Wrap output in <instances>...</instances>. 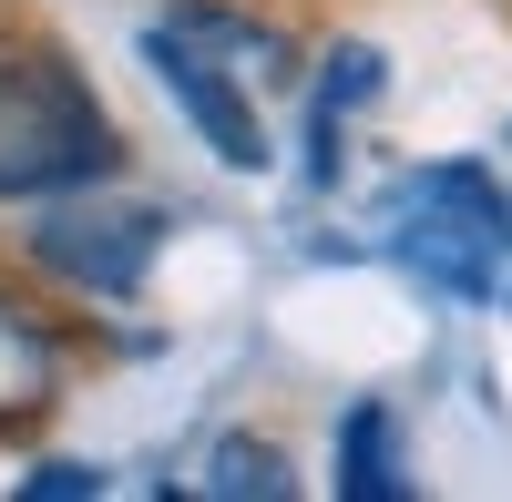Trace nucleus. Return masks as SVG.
<instances>
[{"instance_id": "obj_1", "label": "nucleus", "mask_w": 512, "mask_h": 502, "mask_svg": "<svg viewBox=\"0 0 512 502\" xmlns=\"http://www.w3.org/2000/svg\"><path fill=\"white\" fill-rule=\"evenodd\" d=\"M123 164V134L103 123L93 82L52 52H11L0 62V205H41L72 185H103Z\"/></svg>"}, {"instance_id": "obj_2", "label": "nucleus", "mask_w": 512, "mask_h": 502, "mask_svg": "<svg viewBox=\"0 0 512 502\" xmlns=\"http://www.w3.org/2000/svg\"><path fill=\"white\" fill-rule=\"evenodd\" d=\"M154 246H164V205L113 195V185H72L31 216V257L62 287H82V298H134Z\"/></svg>"}, {"instance_id": "obj_3", "label": "nucleus", "mask_w": 512, "mask_h": 502, "mask_svg": "<svg viewBox=\"0 0 512 502\" xmlns=\"http://www.w3.org/2000/svg\"><path fill=\"white\" fill-rule=\"evenodd\" d=\"M144 62H154L164 93H175V113L205 134V154H216V164H236V175L267 164V113H256V93H246L216 52H195L175 21H154V31H144Z\"/></svg>"}, {"instance_id": "obj_4", "label": "nucleus", "mask_w": 512, "mask_h": 502, "mask_svg": "<svg viewBox=\"0 0 512 502\" xmlns=\"http://www.w3.org/2000/svg\"><path fill=\"white\" fill-rule=\"evenodd\" d=\"M62 400V339L21 298H0V431H41Z\"/></svg>"}, {"instance_id": "obj_5", "label": "nucleus", "mask_w": 512, "mask_h": 502, "mask_svg": "<svg viewBox=\"0 0 512 502\" xmlns=\"http://www.w3.org/2000/svg\"><path fill=\"white\" fill-rule=\"evenodd\" d=\"M390 82V62L369 52V41H338L318 62V93H308V185H338V134H349V113H369V93Z\"/></svg>"}, {"instance_id": "obj_6", "label": "nucleus", "mask_w": 512, "mask_h": 502, "mask_svg": "<svg viewBox=\"0 0 512 502\" xmlns=\"http://www.w3.org/2000/svg\"><path fill=\"white\" fill-rule=\"evenodd\" d=\"M195 52H216L246 93H267V82H287L297 72V52H287V31H267V21H246V11H216V0H185V11H164Z\"/></svg>"}, {"instance_id": "obj_7", "label": "nucleus", "mask_w": 512, "mask_h": 502, "mask_svg": "<svg viewBox=\"0 0 512 502\" xmlns=\"http://www.w3.org/2000/svg\"><path fill=\"white\" fill-rule=\"evenodd\" d=\"M338 492H349V502H390V492H410L390 400H359L349 421H338Z\"/></svg>"}, {"instance_id": "obj_8", "label": "nucleus", "mask_w": 512, "mask_h": 502, "mask_svg": "<svg viewBox=\"0 0 512 502\" xmlns=\"http://www.w3.org/2000/svg\"><path fill=\"white\" fill-rule=\"evenodd\" d=\"M195 492H216V502H287L297 472H287V451H267L256 431H216L205 462H195Z\"/></svg>"}, {"instance_id": "obj_9", "label": "nucleus", "mask_w": 512, "mask_h": 502, "mask_svg": "<svg viewBox=\"0 0 512 502\" xmlns=\"http://www.w3.org/2000/svg\"><path fill=\"white\" fill-rule=\"evenodd\" d=\"M21 492L31 502H93V492H113V472H93V462H31Z\"/></svg>"}]
</instances>
